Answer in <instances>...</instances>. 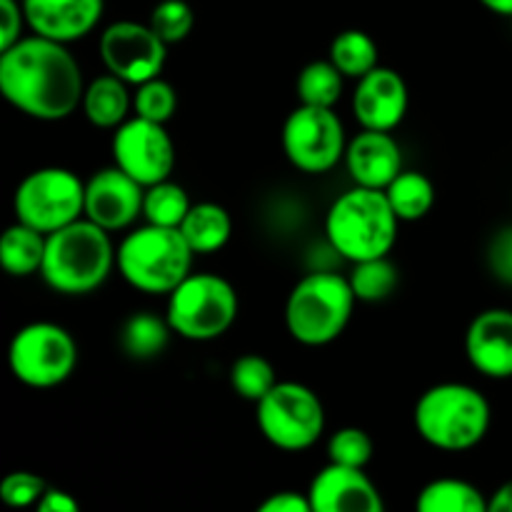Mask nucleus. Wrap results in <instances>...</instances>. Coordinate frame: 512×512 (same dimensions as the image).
<instances>
[{"mask_svg": "<svg viewBox=\"0 0 512 512\" xmlns=\"http://www.w3.org/2000/svg\"><path fill=\"white\" fill-rule=\"evenodd\" d=\"M0 93L28 118L58 123L83 105V70L65 43L30 35L0 50Z\"/></svg>", "mask_w": 512, "mask_h": 512, "instance_id": "1", "label": "nucleus"}, {"mask_svg": "<svg viewBox=\"0 0 512 512\" xmlns=\"http://www.w3.org/2000/svg\"><path fill=\"white\" fill-rule=\"evenodd\" d=\"M118 268V248L108 230L80 218L48 235L40 275L60 295H88Z\"/></svg>", "mask_w": 512, "mask_h": 512, "instance_id": "2", "label": "nucleus"}, {"mask_svg": "<svg viewBox=\"0 0 512 512\" xmlns=\"http://www.w3.org/2000/svg\"><path fill=\"white\" fill-rule=\"evenodd\" d=\"M493 420L488 398L468 383H440L415 403L413 423L420 438L443 453H465L485 440Z\"/></svg>", "mask_w": 512, "mask_h": 512, "instance_id": "3", "label": "nucleus"}, {"mask_svg": "<svg viewBox=\"0 0 512 512\" xmlns=\"http://www.w3.org/2000/svg\"><path fill=\"white\" fill-rule=\"evenodd\" d=\"M398 215L385 190L360 188L340 195L325 215V238L350 263L385 258L398 240Z\"/></svg>", "mask_w": 512, "mask_h": 512, "instance_id": "4", "label": "nucleus"}, {"mask_svg": "<svg viewBox=\"0 0 512 512\" xmlns=\"http://www.w3.org/2000/svg\"><path fill=\"white\" fill-rule=\"evenodd\" d=\"M355 303L358 298L348 278L318 270L305 275L290 290L285 303V328L295 343L305 348H323L345 333Z\"/></svg>", "mask_w": 512, "mask_h": 512, "instance_id": "5", "label": "nucleus"}, {"mask_svg": "<svg viewBox=\"0 0 512 512\" xmlns=\"http://www.w3.org/2000/svg\"><path fill=\"white\" fill-rule=\"evenodd\" d=\"M193 248L180 228L145 223L118 245V270L130 288L148 295H170L193 273Z\"/></svg>", "mask_w": 512, "mask_h": 512, "instance_id": "6", "label": "nucleus"}, {"mask_svg": "<svg viewBox=\"0 0 512 512\" xmlns=\"http://www.w3.org/2000/svg\"><path fill=\"white\" fill-rule=\"evenodd\" d=\"M165 318L175 335L193 343L218 340L238 318V293L215 273H190L168 295Z\"/></svg>", "mask_w": 512, "mask_h": 512, "instance_id": "7", "label": "nucleus"}, {"mask_svg": "<svg viewBox=\"0 0 512 512\" xmlns=\"http://www.w3.org/2000/svg\"><path fill=\"white\" fill-rule=\"evenodd\" d=\"M255 420L270 445L285 453L310 450L325 433L323 400L308 385L280 380L258 405Z\"/></svg>", "mask_w": 512, "mask_h": 512, "instance_id": "8", "label": "nucleus"}, {"mask_svg": "<svg viewBox=\"0 0 512 512\" xmlns=\"http://www.w3.org/2000/svg\"><path fill=\"white\" fill-rule=\"evenodd\" d=\"M8 365L13 378L28 388H58L75 373L78 343L63 325L48 320L28 323L10 340Z\"/></svg>", "mask_w": 512, "mask_h": 512, "instance_id": "9", "label": "nucleus"}, {"mask_svg": "<svg viewBox=\"0 0 512 512\" xmlns=\"http://www.w3.org/2000/svg\"><path fill=\"white\" fill-rule=\"evenodd\" d=\"M18 223L43 235L85 218V180L68 168H40L25 175L13 195Z\"/></svg>", "mask_w": 512, "mask_h": 512, "instance_id": "10", "label": "nucleus"}, {"mask_svg": "<svg viewBox=\"0 0 512 512\" xmlns=\"http://www.w3.org/2000/svg\"><path fill=\"white\" fill-rule=\"evenodd\" d=\"M283 150L290 163L308 175H323L345 160L348 138L333 108L298 105L285 118Z\"/></svg>", "mask_w": 512, "mask_h": 512, "instance_id": "11", "label": "nucleus"}, {"mask_svg": "<svg viewBox=\"0 0 512 512\" xmlns=\"http://www.w3.org/2000/svg\"><path fill=\"white\" fill-rule=\"evenodd\" d=\"M110 150L113 165L138 180L143 188L170 180L175 170V145L165 125L138 115L115 128Z\"/></svg>", "mask_w": 512, "mask_h": 512, "instance_id": "12", "label": "nucleus"}, {"mask_svg": "<svg viewBox=\"0 0 512 512\" xmlns=\"http://www.w3.org/2000/svg\"><path fill=\"white\" fill-rule=\"evenodd\" d=\"M168 58V45L150 25L138 20H118L100 35V60L105 70L128 85H143L160 78Z\"/></svg>", "mask_w": 512, "mask_h": 512, "instance_id": "13", "label": "nucleus"}, {"mask_svg": "<svg viewBox=\"0 0 512 512\" xmlns=\"http://www.w3.org/2000/svg\"><path fill=\"white\" fill-rule=\"evenodd\" d=\"M145 188L128 173L110 165L85 180V218L108 233H118L143 215Z\"/></svg>", "mask_w": 512, "mask_h": 512, "instance_id": "14", "label": "nucleus"}, {"mask_svg": "<svg viewBox=\"0 0 512 512\" xmlns=\"http://www.w3.org/2000/svg\"><path fill=\"white\" fill-rule=\"evenodd\" d=\"M410 105L408 83L393 68L378 65L358 80L353 93V115L363 130L393 133L405 120Z\"/></svg>", "mask_w": 512, "mask_h": 512, "instance_id": "15", "label": "nucleus"}, {"mask_svg": "<svg viewBox=\"0 0 512 512\" xmlns=\"http://www.w3.org/2000/svg\"><path fill=\"white\" fill-rule=\"evenodd\" d=\"M465 355L485 378H512V310L488 308L475 315L465 333Z\"/></svg>", "mask_w": 512, "mask_h": 512, "instance_id": "16", "label": "nucleus"}, {"mask_svg": "<svg viewBox=\"0 0 512 512\" xmlns=\"http://www.w3.org/2000/svg\"><path fill=\"white\" fill-rule=\"evenodd\" d=\"M313 512H385V500L365 470L333 465L320 470L308 490Z\"/></svg>", "mask_w": 512, "mask_h": 512, "instance_id": "17", "label": "nucleus"}, {"mask_svg": "<svg viewBox=\"0 0 512 512\" xmlns=\"http://www.w3.org/2000/svg\"><path fill=\"white\" fill-rule=\"evenodd\" d=\"M25 23L33 35L75 43L98 28L105 13V0H20Z\"/></svg>", "mask_w": 512, "mask_h": 512, "instance_id": "18", "label": "nucleus"}, {"mask_svg": "<svg viewBox=\"0 0 512 512\" xmlns=\"http://www.w3.org/2000/svg\"><path fill=\"white\" fill-rule=\"evenodd\" d=\"M345 168L360 188L385 190L403 173V150L390 133L360 130L353 140H348Z\"/></svg>", "mask_w": 512, "mask_h": 512, "instance_id": "19", "label": "nucleus"}, {"mask_svg": "<svg viewBox=\"0 0 512 512\" xmlns=\"http://www.w3.org/2000/svg\"><path fill=\"white\" fill-rule=\"evenodd\" d=\"M130 108H133V95L128 93V83L115 75H100L85 85L83 95V113L88 123L95 128L115 130L128 120Z\"/></svg>", "mask_w": 512, "mask_h": 512, "instance_id": "20", "label": "nucleus"}, {"mask_svg": "<svg viewBox=\"0 0 512 512\" xmlns=\"http://www.w3.org/2000/svg\"><path fill=\"white\" fill-rule=\"evenodd\" d=\"M180 233L188 240L195 255H210L218 253L228 245L230 235H233V218L228 210L220 203H195L190 213L185 215Z\"/></svg>", "mask_w": 512, "mask_h": 512, "instance_id": "21", "label": "nucleus"}, {"mask_svg": "<svg viewBox=\"0 0 512 512\" xmlns=\"http://www.w3.org/2000/svg\"><path fill=\"white\" fill-rule=\"evenodd\" d=\"M48 235L25 223L10 225L0 238V265L13 278H28L40 273L45 260Z\"/></svg>", "mask_w": 512, "mask_h": 512, "instance_id": "22", "label": "nucleus"}, {"mask_svg": "<svg viewBox=\"0 0 512 512\" xmlns=\"http://www.w3.org/2000/svg\"><path fill=\"white\" fill-rule=\"evenodd\" d=\"M170 335L175 333L165 315L140 310L120 325V348L133 360H153L168 348Z\"/></svg>", "mask_w": 512, "mask_h": 512, "instance_id": "23", "label": "nucleus"}, {"mask_svg": "<svg viewBox=\"0 0 512 512\" xmlns=\"http://www.w3.org/2000/svg\"><path fill=\"white\" fill-rule=\"evenodd\" d=\"M415 512H488V498L468 480L438 478L420 490Z\"/></svg>", "mask_w": 512, "mask_h": 512, "instance_id": "24", "label": "nucleus"}, {"mask_svg": "<svg viewBox=\"0 0 512 512\" xmlns=\"http://www.w3.org/2000/svg\"><path fill=\"white\" fill-rule=\"evenodd\" d=\"M385 195H388L400 223H418L435 205L433 180L428 175L418 173V170H403L385 188Z\"/></svg>", "mask_w": 512, "mask_h": 512, "instance_id": "25", "label": "nucleus"}, {"mask_svg": "<svg viewBox=\"0 0 512 512\" xmlns=\"http://www.w3.org/2000/svg\"><path fill=\"white\" fill-rule=\"evenodd\" d=\"M330 60L345 78L360 80L378 68V45L365 30H343L330 43Z\"/></svg>", "mask_w": 512, "mask_h": 512, "instance_id": "26", "label": "nucleus"}, {"mask_svg": "<svg viewBox=\"0 0 512 512\" xmlns=\"http://www.w3.org/2000/svg\"><path fill=\"white\" fill-rule=\"evenodd\" d=\"M345 75L333 65V60H313L298 75V100L300 105L313 108H335L343 95Z\"/></svg>", "mask_w": 512, "mask_h": 512, "instance_id": "27", "label": "nucleus"}, {"mask_svg": "<svg viewBox=\"0 0 512 512\" xmlns=\"http://www.w3.org/2000/svg\"><path fill=\"white\" fill-rule=\"evenodd\" d=\"M190 208H193V203H190L185 188L173 183V180H163V183H155L150 188H145V223L160 225V228H180L185 215L190 213Z\"/></svg>", "mask_w": 512, "mask_h": 512, "instance_id": "28", "label": "nucleus"}, {"mask_svg": "<svg viewBox=\"0 0 512 512\" xmlns=\"http://www.w3.org/2000/svg\"><path fill=\"white\" fill-rule=\"evenodd\" d=\"M348 280L358 303H383L398 290L400 273L385 255V258L353 263V273Z\"/></svg>", "mask_w": 512, "mask_h": 512, "instance_id": "29", "label": "nucleus"}, {"mask_svg": "<svg viewBox=\"0 0 512 512\" xmlns=\"http://www.w3.org/2000/svg\"><path fill=\"white\" fill-rule=\"evenodd\" d=\"M278 383L280 380L273 363L263 355L248 353L235 360L233 368H230V385H233L235 395H240L248 403L258 405Z\"/></svg>", "mask_w": 512, "mask_h": 512, "instance_id": "30", "label": "nucleus"}, {"mask_svg": "<svg viewBox=\"0 0 512 512\" xmlns=\"http://www.w3.org/2000/svg\"><path fill=\"white\" fill-rule=\"evenodd\" d=\"M133 110L138 118L153 120V123H168L178 110V93L173 85L163 78H153L143 85H135Z\"/></svg>", "mask_w": 512, "mask_h": 512, "instance_id": "31", "label": "nucleus"}, {"mask_svg": "<svg viewBox=\"0 0 512 512\" xmlns=\"http://www.w3.org/2000/svg\"><path fill=\"white\" fill-rule=\"evenodd\" d=\"M150 28L165 45L183 43L195 25V13L185 0H160L150 13Z\"/></svg>", "mask_w": 512, "mask_h": 512, "instance_id": "32", "label": "nucleus"}, {"mask_svg": "<svg viewBox=\"0 0 512 512\" xmlns=\"http://www.w3.org/2000/svg\"><path fill=\"white\" fill-rule=\"evenodd\" d=\"M373 453V440L360 428H340L328 440V460L343 468L365 470V465L373 460Z\"/></svg>", "mask_w": 512, "mask_h": 512, "instance_id": "33", "label": "nucleus"}, {"mask_svg": "<svg viewBox=\"0 0 512 512\" xmlns=\"http://www.w3.org/2000/svg\"><path fill=\"white\" fill-rule=\"evenodd\" d=\"M45 493H48V483L40 475L25 473V470L10 473L0 480V500L13 510L35 508Z\"/></svg>", "mask_w": 512, "mask_h": 512, "instance_id": "34", "label": "nucleus"}, {"mask_svg": "<svg viewBox=\"0 0 512 512\" xmlns=\"http://www.w3.org/2000/svg\"><path fill=\"white\" fill-rule=\"evenodd\" d=\"M485 260H488L490 275H493L498 283L510 285L512 288V225L498 230V233L490 238Z\"/></svg>", "mask_w": 512, "mask_h": 512, "instance_id": "35", "label": "nucleus"}, {"mask_svg": "<svg viewBox=\"0 0 512 512\" xmlns=\"http://www.w3.org/2000/svg\"><path fill=\"white\" fill-rule=\"evenodd\" d=\"M25 13L20 0H0V50H8L23 38Z\"/></svg>", "mask_w": 512, "mask_h": 512, "instance_id": "36", "label": "nucleus"}, {"mask_svg": "<svg viewBox=\"0 0 512 512\" xmlns=\"http://www.w3.org/2000/svg\"><path fill=\"white\" fill-rule=\"evenodd\" d=\"M255 512H313L308 493H295V490H280L265 498L263 503L255 508Z\"/></svg>", "mask_w": 512, "mask_h": 512, "instance_id": "37", "label": "nucleus"}, {"mask_svg": "<svg viewBox=\"0 0 512 512\" xmlns=\"http://www.w3.org/2000/svg\"><path fill=\"white\" fill-rule=\"evenodd\" d=\"M35 512H80L78 500L73 498L65 490L48 488V493L40 498V503L35 505Z\"/></svg>", "mask_w": 512, "mask_h": 512, "instance_id": "38", "label": "nucleus"}, {"mask_svg": "<svg viewBox=\"0 0 512 512\" xmlns=\"http://www.w3.org/2000/svg\"><path fill=\"white\" fill-rule=\"evenodd\" d=\"M488 512H512V480L500 485L488 498Z\"/></svg>", "mask_w": 512, "mask_h": 512, "instance_id": "39", "label": "nucleus"}, {"mask_svg": "<svg viewBox=\"0 0 512 512\" xmlns=\"http://www.w3.org/2000/svg\"><path fill=\"white\" fill-rule=\"evenodd\" d=\"M480 5H485L490 13L503 15V18H512V0H480Z\"/></svg>", "mask_w": 512, "mask_h": 512, "instance_id": "40", "label": "nucleus"}]
</instances>
